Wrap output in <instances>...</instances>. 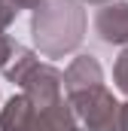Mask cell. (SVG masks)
Listing matches in <instances>:
<instances>
[{
	"instance_id": "8992f818",
	"label": "cell",
	"mask_w": 128,
	"mask_h": 131,
	"mask_svg": "<svg viewBox=\"0 0 128 131\" xmlns=\"http://www.w3.org/2000/svg\"><path fill=\"white\" fill-rule=\"evenodd\" d=\"M31 113H34V107L25 95L9 98L3 113H0V131H25L28 122H31Z\"/></svg>"
},
{
	"instance_id": "7c38bea8",
	"label": "cell",
	"mask_w": 128,
	"mask_h": 131,
	"mask_svg": "<svg viewBox=\"0 0 128 131\" xmlns=\"http://www.w3.org/2000/svg\"><path fill=\"white\" fill-rule=\"evenodd\" d=\"M6 3H9L15 12H22V9H34V3H37V0H6Z\"/></svg>"
},
{
	"instance_id": "ba28073f",
	"label": "cell",
	"mask_w": 128,
	"mask_h": 131,
	"mask_svg": "<svg viewBox=\"0 0 128 131\" xmlns=\"http://www.w3.org/2000/svg\"><path fill=\"white\" fill-rule=\"evenodd\" d=\"M113 79H116V89L128 98V49L116 58V67H113Z\"/></svg>"
},
{
	"instance_id": "6da1fadb",
	"label": "cell",
	"mask_w": 128,
	"mask_h": 131,
	"mask_svg": "<svg viewBox=\"0 0 128 131\" xmlns=\"http://www.w3.org/2000/svg\"><path fill=\"white\" fill-rule=\"evenodd\" d=\"M31 34L46 58H61L86 37V9L76 0H37Z\"/></svg>"
},
{
	"instance_id": "52a82bcc",
	"label": "cell",
	"mask_w": 128,
	"mask_h": 131,
	"mask_svg": "<svg viewBox=\"0 0 128 131\" xmlns=\"http://www.w3.org/2000/svg\"><path fill=\"white\" fill-rule=\"evenodd\" d=\"M34 67H37V55H34L31 49H25V46H18V43H15V49H12L9 61H6V67H3V76H6L9 82L22 85V82H25V76L31 73Z\"/></svg>"
},
{
	"instance_id": "5b68a950",
	"label": "cell",
	"mask_w": 128,
	"mask_h": 131,
	"mask_svg": "<svg viewBox=\"0 0 128 131\" xmlns=\"http://www.w3.org/2000/svg\"><path fill=\"white\" fill-rule=\"evenodd\" d=\"M61 82H64V92L73 95V92H82V89H92V85H104V70L92 55H79L67 67Z\"/></svg>"
},
{
	"instance_id": "8fae6325",
	"label": "cell",
	"mask_w": 128,
	"mask_h": 131,
	"mask_svg": "<svg viewBox=\"0 0 128 131\" xmlns=\"http://www.w3.org/2000/svg\"><path fill=\"white\" fill-rule=\"evenodd\" d=\"M116 131H128V101L119 104V119H116Z\"/></svg>"
},
{
	"instance_id": "277c9868",
	"label": "cell",
	"mask_w": 128,
	"mask_h": 131,
	"mask_svg": "<svg viewBox=\"0 0 128 131\" xmlns=\"http://www.w3.org/2000/svg\"><path fill=\"white\" fill-rule=\"evenodd\" d=\"M25 131H79V122H76L70 104H64V98H61L58 104L43 107V110L34 107L31 122H28Z\"/></svg>"
},
{
	"instance_id": "4fadbf2b",
	"label": "cell",
	"mask_w": 128,
	"mask_h": 131,
	"mask_svg": "<svg viewBox=\"0 0 128 131\" xmlns=\"http://www.w3.org/2000/svg\"><path fill=\"white\" fill-rule=\"evenodd\" d=\"M82 3H92V6H107V3H113V0H82Z\"/></svg>"
},
{
	"instance_id": "30bf717a",
	"label": "cell",
	"mask_w": 128,
	"mask_h": 131,
	"mask_svg": "<svg viewBox=\"0 0 128 131\" xmlns=\"http://www.w3.org/2000/svg\"><path fill=\"white\" fill-rule=\"evenodd\" d=\"M12 49H15V43L6 37V34L0 31V70L6 67V61H9V55H12Z\"/></svg>"
},
{
	"instance_id": "9c48e42d",
	"label": "cell",
	"mask_w": 128,
	"mask_h": 131,
	"mask_svg": "<svg viewBox=\"0 0 128 131\" xmlns=\"http://www.w3.org/2000/svg\"><path fill=\"white\" fill-rule=\"evenodd\" d=\"M15 15H18V12H15L6 0H0V31H6V28L15 21Z\"/></svg>"
},
{
	"instance_id": "7a4b0ae2",
	"label": "cell",
	"mask_w": 128,
	"mask_h": 131,
	"mask_svg": "<svg viewBox=\"0 0 128 131\" xmlns=\"http://www.w3.org/2000/svg\"><path fill=\"white\" fill-rule=\"evenodd\" d=\"M67 98H70V110H73L76 122H82L89 131H116L119 101L107 92V85H92V89L73 92Z\"/></svg>"
},
{
	"instance_id": "3957f363",
	"label": "cell",
	"mask_w": 128,
	"mask_h": 131,
	"mask_svg": "<svg viewBox=\"0 0 128 131\" xmlns=\"http://www.w3.org/2000/svg\"><path fill=\"white\" fill-rule=\"evenodd\" d=\"M95 34L104 43L128 46V0L122 3H107L95 15Z\"/></svg>"
}]
</instances>
